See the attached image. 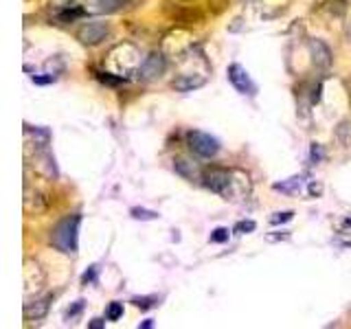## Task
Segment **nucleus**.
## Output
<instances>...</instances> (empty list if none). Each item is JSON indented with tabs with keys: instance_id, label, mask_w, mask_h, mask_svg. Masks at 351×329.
Here are the masks:
<instances>
[{
	"instance_id": "f257e3e1",
	"label": "nucleus",
	"mask_w": 351,
	"mask_h": 329,
	"mask_svg": "<svg viewBox=\"0 0 351 329\" xmlns=\"http://www.w3.org/2000/svg\"><path fill=\"white\" fill-rule=\"evenodd\" d=\"M145 58H141V49L132 42H119L106 55V71L112 73L119 80H130L132 75H138V69Z\"/></svg>"
},
{
	"instance_id": "f03ea898",
	"label": "nucleus",
	"mask_w": 351,
	"mask_h": 329,
	"mask_svg": "<svg viewBox=\"0 0 351 329\" xmlns=\"http://www.w3.org/2000/svg\"><path fill=\"white\" fill-rule=\"evenodd\" d=\"M80 224H82V215L64 217L62 222H58V224H55V228L51 230V244L60 252H66V255H73V252H77Z\"/></svg>"
},
{
	"instance_id": "7ed1b4c3",
	"label": "nucleus",
	"mask_w": 351,
	"mask_h": 329,
	"mask_svg": "<svg viewBox=\"0 0 351 329\" xmlns=\"http://www.w3.org/2000/svg\"><path fill=\"white\" fill-rule=\"evenodd\" d=\"M195 49H197V42L186 29H171L167 36L162 38V47H160V51L167 55V60H173V62L184 60L186 55Z\"/></svg>"
},
{
	"instance_id": "20e7f679",
	"label": "nucleus",
	"mask_w": 351,
	"mask_h": 329,
	"mask_svg": "<svg viewBox=\"0 0 351 329\" xmlns=\"http://www.w3.org/2000/svg\"><path fill=\"white\" fill-rule=\"evenodd\" d=\"M22 279H25V301L40 296V292L44 290V285H47V274H44V268L36 259H27L25 261Z\"/></svg>"
},
{
	"instance_id": "39448f33",
	"label": "nucleus",
	"mask_w": 351,
	"mask_h": 329,
	"mask_svg": "<svg viewBox=\"0 0 351 329\" xmlns=\"http://www.w3.org/2000/svg\"><path fill=\"white\" fill-rule=\"evenodd\" d=\"M186 143H189V149L200 158H213L219 151V141L211 134H206V132H197V130L189 132L186 134Z\"/></svg>"
},
{
	"instance_id": "423d86ee",
	"label": "nucleus",
	"mask_w": 351,
	"mask_h": 329,
	"mask_svg": "<svg viewBox=\"0 0 351 329\" xmlns=\"http://www.w3.org/2000/svg\"><path fill=\"white\" fill-rule=\"evenodd\" d=\"M110 36V27L106 22H86L75 31V38L80 40L84 47H97Z\"/></svg>"
},
{
	"instance_id": "0eeeda50",
	"label": "nucleus",
	"mask_w": 351,
	"mask_h": 329,
	"mask_svg": "<svg viewBox=\"0 0 351 329\" xmlns=\"http://www.w3.org/2000/svg\"><path fill=\"white\" fill-rule=\"evenodd\" d=\"M167 69V55L162 51H152L145 60H143L141 69H138V77L145 82H152V80H158V77L165 73Z\"/></svg>"
},
{
	"instance_id": "6e6552de",
	"label": "nucleus",
	"mask_w": 351,
	"mask_h": 329,
	"mask_svg": "<svg viewBox=\"0 0 351 329\" xmlns=\"http://www.w3.org/2000/svg\"><path fill=\"white\" fill-rule=\"evenodd\" d=\"M202 180L211 191L226 197L228 186H230V169H226V167H208V169H204Z\"/></svg>"
},
{
	"instance_id": "1a4fd4ad",
	"label": "nucleus",
	"mask_w": 351,
	"mask_h": 329,
	"mask_svg": "<svg viewBox=\"0 0 351 329\" xmlns=\"http://www.w3.org/2000/svg\"><path fill=\"white\" fill-rule=\"evenodd\" d=\"M228 82L241 95L252 97L257 93V84L250 80V75L246 73V69L241 64H230L228 66Z\"/></svg>"
},
{
	"instance_id": "9d476101",
	"label": "nucleus",
	"mask_w": 351,
	"mask_h": 329,
	"mask_svg": "<svg viewBox=\"0 0 351 329\" xmlns=\"http://www.w3.org/2000/svg\"><path fill=\"white\" fill-rule=\"evenodd\" d=\"M307 49H310L312 64L316 66L318 71H329V69H332L334 55H332V49H329L323 40H310V42H307Z\"/></svg>"
},
{
	"instance_id": "9b49d317",
	"label": "nucleus",
	"mask_w": 351,
	"mask_h": 329,
	"mask_svg": "<svg viewBox=\"0 0 351 329\" xmlns=\"http://www.w3.org/2000/svg\"><path fill=\"white\" fill-rule=\"evenodd\" d=\"M22 204H25L27 215H42V213H47V208H49L44 193L40 189H33L29 182L25 184V197H22Z\"/></svg>"
},
{
	"instance_id": "f8f14e48",
	"label": "nucleus",
	"mask_w": 351,
	"mask_h": 329,
	"mask_svg": "<svg viewBox=\"0 0 351 329\" xmlns=\"http://www.w3.org/2000/svg\"><path fill=\"white\" fill-rule=\"evenodd\" d=\"M250 193V178L246 171L230 169V186L226 193V200H241Z\"/></svg>"
},
{
	"instance_id": "ddd939ff",
	"label": "nucleus",
	"mask_w": 351,
	"mask_h": 329,
	"mask_svg": "<svg viewBox=\"0 0 351 329\" xmlns=\"http://www.w3.org/2000/svg\"><path fill=\"white\" fill-rule=\"evenodd\" d=\"M49 141H51L49 130H44V127H29V125L25 127V151H27V156H31V154L38 151V149H47Z\"/></svg>"
},
{
	"instance_id": "4468645a",
	"label": "nucleus",
	"mask_w": 351,
	"mask_h": 329,
	"mask_svg": "<svg viewBox=\"0 0 351 329\" xmlns=\"http://www.w3.org/2000/svg\"><path fill=\"white\" fill-rule=\"evenodd\" d=\"M33 160V169H36V173L44 175V178H58V169H55V160L53 156L49 154V149H38L33 151L31 156H27V160Z\"/></svg>"
},
{
	"instance_id": "2eb2a0df",
	"label": "nucleus",
	"mask_w": 351,
	"mask_h": 329,
	"mask_svg": "<svg viewBox=\"0 0 351 329\" xmlns=\"http://www.w3.org/2000/svg\"><path fill=\"white\" fill-rule=\"evenodd\" d=\"M173 169H176V173H180L182 178L189 180V182L202 180V175H204V169L200 167V164H197L193 158H186V156H176Z\"/></svg>"
},
{
	"instance_id": "dca6fc26",
	"label": "nucleus",
	"mask_w": 351,
	"mask_h": 329,
	"mask_svg": "<svg viewBox=\"0 0 351 329\" xmlns=\"http://www.w3.org/2000/svg\"><path fill=\"white\" fill-rule=\"evenodd\" d=\"M49 305H51V296H44V299L36 296V299L25 301V310H22V314H25L27 321H42V318L49 314Z\"/></svg>"
},
{
	"instance_id": "f3484780",
	"label": "nucleus",
	"mask_w": 351,
	"mask_h": 329,
	"mask_svg": "<svg viewBox=\"0 0 351 329\" xmlns=\"http://www.w3.org/2000/svg\"><path fill=\"white\" fill-rule=\"evenodd\" d=\"M206 77H208V75L180 73V75L171 82V86L176 88V90H180V93H189V90H195V88H202V86L206 84Z\"/></svg>"
},
{
	"instance_id": "a211bd4d",
	"label": "nucleus",
	"mask_w": 351,
	"mask_h": 329,
	"mask_svg": "<svg viewBox=\"0 0 351 329\" xmlns=\"http://www.w3.org/2000/svg\"><path fill=\"white\" fill-rule=\"evenodd\" d=\"M123 0H84V9L86 14H110L114 11Z\"/></svg>"
},
{
	"instance_id": "6ab92c4d",
	"label": "nucleus",
	"mask_w": 351,
	"mask_h": 329,
	"mask_svg": "<svg viewBox=\"0 0 351 329\" xmlns=\"http://www.w3.org/2000/svg\"><path fill=\"white\" fill-rule=\"evenodd\" d=\"M301 186H303V178H301V175H292V178L274 184V191H281V193H299Z\"/></svg>"
},
{
	"instance_id": "aec40b11",
	"label": "nucleus",
	"mask_w": 351,
	"mask_h": 329,
	"mask_svg": "<svg viewBox=\"0 0 351 329\" xmlns=\"http://www.w3.org/2000/svg\"><path fill=\"white\" fill-rule=\"evenodd\" d=\"M336 141L343 147H351V121H340L336 127Z\"/></svg>"
},
{
	"instance_id": "412c9836",
	"label": "nucleus",
	"mask_w": 351,
	"mask_h": 329,
	"mask_svg": "<svg viewBox=\"0 0 351 329\" xmlns=\"http://www.w3.org/2000/svg\"><path fill=\"white\" fill-rule=\"evenodd\" d=\"M44 69H47V75L58 77L64 71V62H62V58H51L47 64H44Z\"/></svg>"
},
{
	"instance_id": "4be33fe9",
	"label": "nucleus",
	"mask_w": 351,
	"mask_h": 329,
	"mask_svg": "<svg viewBox=\"0 0 351 329\" xmlns=\"http://www.w3.org/2000/svg\"><path fill=\"white\" fill-rule=\"evenodd\" d=\"M121 316H123V305H121V303H110L108 310H106L108 321H119Z\"/></svg>"
},
{
	"instance_id": "5701e85b",
	"label": "nucleus",
	"mask_w": 351,
	"mask_h": 329,
	"mask_svg": "<svg viewBox=\"0 0 351 329\" xmlns=\"http://www.w3.org/2000/svg\"><path fill=\"white\" fill-rule=\"evenodd\" d=\"M228 228H224V226H219V228H215L213 233H211V241H215V244H224V241L228 239Z\"/></svg>"
},
{
	"instance_id": "b1692460",
	"label": "nucleus",
	"mask_w": 351,
	"mask_h": 329,
	"mask_svg": "<svg viewBox=\"0 0 351 329\" xmlns=\"http://www.w3.org/2000/svg\"><path fill=\"white\" fill-rule=\"evenodd\" d=\"M132 217H134V219H156L158 213L145 211V208H132Z\"/></svg>"
},
{
	"instance_id": "393cba45",
	"label": "nucleus",
	"mask_w": 351,
	"mask_h": 329,
	"mask_svg": "<svg viewBox=\"0 0 351 329\" xmlns=\"http://www.w3.org/2000/svg\"><path fill=\"white\" fill-rule=\"evenodd\" d=\"M292 211H281V213H274L272 217H270V222L272 224H283V222H290V219H292Z\"/></svg>"
},
{
	"instance_id": "a878e982",
	"label": "nucleus",
	"mask_w": 351,
	"mask_h": 329,
	"mask_svg": "<svg viewBox=\"0 0 351 329\" xmlns=\"http://www.w3.org/2000/svg\"><path fill=\"white\" fill-rule=\"evenodd\" d=\"M255 222L252 219H248V222H237V226H235V233H250V230H255Z\"/></svg>"
},
{
	"instance_id": "bb28decb",
	"label": "nucleus",
	"mask_w": 351,
	"mask_h": 329,
	"mask_svg": "<svg viewBox=\"0 0 351 329\" xmlns=\"http://www.w3.org/2000/svg\"><path fill=\"white\" fill-rule=\"evenodd\" d=\"M84 310V301H77L73 307H71V310L69 312H66V318H69V321H71V318H75L77 314H80Z\"/></svg>"
},
{
	"instance_id": "cd10ccee",
	"label": "nucleus",
	"mask_w": 351,
	"mask_h": 329,
	"mask_svg": "<svg viewBox=\"0 0 351 329\" xmlns=\"http://www.w3.org/2000/svg\"><path fill=\"white\" fill-rule=\"evenodd\" d=\"M51 5L58 9V11H62V9H69V7H73V0H51Z\"/></svg>"
},
{
	"instance_id": "c85d7f7f",
	"label": "nucleus",
	"mask_w": 351,
	"mask_h": 329,
	"mask_svg": "<svg viewBox=\"0 0 351 329\" xmlns=\"http://www.w3.org/2000/svg\"><path fill=\"white\" fill-rule=\"evenodd\" d=\"M323 158V149H321V145H316V143H314V145H312V160H321Z\"/></svg>"
},
{
	"instance_id": "c756f323",
	"label": "nucleus",
	"mask_w": 351,
	"mask_h": 329,
	"mask_svg": "<svg viewBox=\"0 0 351 329\" xmlns=\"http://www.w3.org/2000/svg\"><path fill=\"white\" fill-rule=\"evenodd\" d=\"M53 80H55L53 75H49V77H36V75H33V82H36V84H40V86H44V84H51Z\"/></svg>"
},
{
	"instance_id": "7c9ffc66",
	"label": "nucleus",
	"mask_w": 351,
	"mask_h": 329,
	"mask_svg": "<svg viewBox=\"0 0 351 329\" xmlns=\"http://www.w3.org/2000/svg\"><path fill=\"white\" fill-rule=\"evenodd\" d=\"M95 272H97V268H90V270H88V272L84 274V277H82V281H84V283H93V281H95Z\"/></svg>"
},
{
	"instance_id": "2f4dec72",
	"label": "nucleus",
	"mask_w": 351,
	"mask_h": 329,
	"mask_svg": "<svg viewBox=\"0 0 351 329\" xmlns=\"http://www.w3.org/2000/svg\"><path fill=\"white\" fill-rule=\"evenodd\" d=\"M134 305L143 307V310H147V307H152V299H134Z\"/></svg>"
},
{
	"instance_id": "473e14b6",
	"label": "nucleus",
	"mask_w": 351,
	"mask_h": 329,
	"mask_svg": "<svg viewBox=\"0 0 351 329\" xmlns=\"http://www.w3.org/2000/svg\"><path fill=\"white\" fill-rule=\"evenodd\" d=\"M321 191H323V186L318 184V182H312V184H310V193H312V195H321Z\"/></svg>"
},
{
	"instance_id": "72a5a7b5",
	"label": "nucleus",
	"mask_w": 351,
	"mask_h": 329,
	"mask_svg": "<svg viewBox=\"0 0 351 329\" xmlns=\"http://www.w3.org/2000/svg\"><path fill=\"white\" fill-rule=\"evenodd\" d=\"M90 327H93V329H99V327H104V321H101V318H95V321L90 323Z\"/></svg>"
},
{
	"instance_id": "f704fd0d",
	"label": "nucleus",
	"mask_w": 351,
	"mask_h": 329,
	"mask_svg": "<svg viewBox=\"0 0 351 329\" xmlns=\"http://www.w3.org/2000/svg\"><path fill=\"white\" fill-rule=\"evenodd\" d=\"M152 325H154V323H152V321H145V323H143V325H141V327H143V329H149V327H152Z\"/></svg>"
},
{
	"instance_id": "c9c22d12",
	"label": "nucleus",
	"mask_w": 351,
	"mask_h": 329,
	"mask_svg": "<svg viewBox=\"0 0 351 329\" xmlns=\"http://www.w3.org/2000/svg\"><path fill=\"white\" fill-rule=\"evenodd\" d=\"M347 44H351V27L347 29Z\"/></svg>"
},
{
	"instance_id": "e433bc0d",
	"label": "nucleus",
	"mask_w": 351,
	"mask_h": 329,
	"mask_svg": "<svg viewBox=\"0 0 351 329\" xmlns=\"http://www.w3.org/2000/svg\"><path fill=\"white\" fill-rule=\"evenodd\" d=\"M123 3H132V0H123Z\"/></svg>"
}]
</instances>
